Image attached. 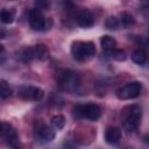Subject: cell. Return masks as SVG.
Returning a JSON list of instances; mask_svg holds the SVG:
<instances>
[{
	"label": "cell",
	"mask_w": 149,
	"mask_h": 149,
	"mask_svg": "<svg viewBox=\"0 0 149 149\" xmlns=\"http://www.w3.org/2000/svg\"><path fill=\"white\" fill-rule=\"evenodd\" d=\"M65 125V119L63 115L61 114H56L51 118V126L55 128V129H62Z\"/></svg>",
	"instance_id": "e0dca14e"
},
{
	"label": "cell",
	"mask_w": 149,
	"mask_h": 149,
	"mask_svg": "<svg viewBox=\"0 0 149 149\" xmlns=\"http://www.w3.org/2000/svg\"><path fill=\"white\" fill-rule=\"evenodd\" d=\"M122 137L121 130L118 127H108L105 132V140L109 144H116Z\"/></svg>",
	"instance_id": "8fae6325"
},
{
	"label": "cell",
	"mask_w": 149,
	"mask_h": 149,
	"mask_svg": "<svg viewBox=\"0 0 149 149\" xmlns=\"http://www.w3.org/2000/svg\"><path fill=\"white\" fill-rule=\"evenodd\" d=\"M120 27V22H119V19L116 16H109L107 20H106V28L108 29H118Z\"/></svg>",
	"instance_id": "ffe728a7"
},
{
	"label": "cell",
	"mask_w": 149,
	"mask_h": 149,
	"mask_svg": "<svg viewBox=\"0 0 149 149\" xmlns=\"http://www.w3.org/2000/svg\"><path fill=\"white\" fill-rule=\"evenodd\" d=\"M17 95L23 100H30V101H38L43 98L44 92L42 88L37 86H30V85H23L17 88Z\"/></svg>",
	"instance_id": "5b68a950"
},
{
	"label": "cell",
	"mask_w": 149,
	"mask_h": 149,
	"mask_svg": "<svg viewBox=\"0 0 149 149\" xmlns=\"http://www.w3.org/2000/svg\"><path fill=\"white\" fill-rule=\"evenodd\" d=\"M14 20V15H13V12L8 10V9H1L0 10V21L2 23H12Z\"/></svg>",
	"instance_id": "d6986e66"
},
{
	"label": "cell",
	"mask_w": 149,
	"mask_h": 149,
	"mask_svg": "<svg viewBox=\"0 0 149 149\" xmlns=\"http://www.w3.org/2000/svg\"><path fill=\"white\" fill-rule=\"evenodd\" d=\"M0 139L5 140L9 147H16L19 137L16 130L8 122L0 121Z\"/></svg>",
	"instance_id": "52a82bcc"
},
{
	"label": "cell",
	"mask_w": 149,
	"mask_h": 149,
	"mask_svg": "<svg viewBox=\"0 0 149 149\" xmlns=\"http://www.w3.org/2000/svg\"><path fill=\"white\" fill-rule=\"evenodd\" d=\"M119 22H120V24H121L122 27L129 28V27H132V26L135 23V19H134V16H133L132 14H129V13H127V12H123V13L120 14Z\"/></svg>",
	"instance_id": "5bb4252c"
},
{
	"label": "cell",
	"mask_w": 149,
	"mask_h": 149,
	"mask_svg": "<svg viewBox=\"0 0 149 149\" xmlns=\"http://www.w3.org/2000/svg\"><path fill=\"white\" fill-rule=\"evenodd\" d=\"M12 95V90L6 80H0V98H9Z\"/></svg>",
	"instance_id": "ac0fdd59"
},
{
	"label": "cell",
	"mask_w": 149,
	"mask_h": 149,
	"mask_svg": "<svg viewBox=\"0 0 149 149\" xmlns=\"http://www.w3.org/2000/svg\"><path fill=\"white\" fill-rule=\"evenodd\" d=\"M34 3H35L36 9H38V10H47V9L50 8L51 1L50 0H34Z\"/></svg>",
	"instance_id": "44dd1931"
},
{
	"label": "cell",
	"mask_w": 149,
	"mask_h": 149,
	"mask_svg": "<svg viewBox=\"0 0 149 149\" xmlns=\"http://www.w3.org/2000/svg\"><path fill=\"white\" fill-rule=\"evenodd\" d=\"M34 49V57L40 59V61H45L49 57V49L47 48L45 44L38 43L36 45L33 47Z\"/></svg>",
	"instance_id": "7c38bea8"
},
{
	"label": "cell",
	"mask_w": 149,
	"mask_h": 149,
	"mask_svg": "<svg viewBox=\"0 0 149 149\" xmlns=\"http://www.w3.org/2000/svg\"><path fill=\"white\" fill-rule=\"evenodd\" d=\"M122 118V126L128 133H133L137 129L141 118H142V109L139 105H130L126 106L121 112Z\"/></svg>",
	"instance_id": "6da1fadb"
},
{
	"label": "cell",
	"mask_w": 149,
	"mask_h": 149,
	"mask_svg": "<svg viewBox=\"0 0 149 149\" xmlns=\"http://www.w3.org/2000/svg\"><path fill=\"white\" fill-rule=\"evenodd\" d=\"M100 43H101L102 49L106 50V51H111V50L115 49V45H116L115 40H114L112 36H108V35L102 36L101 40H100Z\"/></svg>",
	"instance_id": "9a60e30c"
},
{
	"label": "cell",
	"mask_w": 149,
	"mask_h": 149,
	"mask_svg": "<svg viewBox=\"0 0 149 149\" xmlns=\"http://www.w3.org/2000/svg\"><path fill=\"white\" fill-rule=\"evenodd\" d=\"M55 130L49 127L45 126L43 123H40V126H37V128L35 129V139L42 142H50L55 139Z\"/></svg>",
	"instance_id": "30bf717a"
},
{
	"label": "cell",
	"mask_w": 149,
	"mask_h": 149,
	"mask_svg": "<svg viewBox=\"0 0 149 149\" xmlns=\"http://www.w3.org/2000/svg\"><path fill=\"white\" fill-rule=\"evenodd\" d=\"M111 51H112V56H113V58H114L115 61H119V62L126 61L127 56H126V52H125L123 50H115V49H113V50H111Z\"/></svg>",
	"instance_id": "7402d4cb"
},
{
	"label": "cell",
	"mask_w": 149,
	"mask_h": 149,
	"mask_svg": "<svg viewBox=\"0 0 149 149\" xmlns=\"http://www.w3.org/2000/svg\"><path fill=\"white\" fill-rule=\"evenodd\" d=\"M132 59L139 65H143L147 62V54L143 49H137L132 54Z\"/></svg>",
	"instance_id": "2e32d148"
},
{
	"label": "cell",
	"mask_w": 149,
	"mask_h": 149,
	"mask_svg": "<svg viewBox=\"0 0 149 149\" xmlns=\"http://www.w3.org/2000/svg\"><path fill=\"white\" fill-rule=\"evenodd\" d=\"M2 52H3V47H2L1 44H0V55H1Z\"/></svg>",
	"instance_id": "603a6c76"
},
{
	"label": "cell",
	"mask_w": 149,
	"mask_h": 149,
	"mask_svg": "<svg viewBox=\"0 0 149 149\" xmlns=\"http://www.w3.org/2000/svg\"><path fill=\"white\" fill-rule=\"evenodd\" d=\"M71 54L74 59L81 62L95 54V45L93 42L76 41L71 45Z\"/></svg>",
	"instance_id": "3957f363"
},
{
	"label": "cell",
	"mask_w": 149,
	"mask_h": 149,
	"mask_svg": "<svg viewBox=\"0 0 149 149\" xmlns=\"http://www.w3.org/2000/svg\"><path fill=\"white\" fill-rule=\"evenodd\" d=\"M29 24L34 30L41 31L44 30L48 26H47V20L45 17L42 15V13L38 9H31L29 12Z\"/></svg>",
	"instance_id": "ba28073f"
},
{
	"label": "cell",
	"mask_w": 149,
	"mask_h": 149,
	"mask_svg": "<svg viewBox=\"0 0 149 149\" xmlns=\"http://www.w3.org/2000/svg\"><path fill=\"white\" fill-rule=\"evenodd\" d=\"M16 55H17V58L20 61L24 62V63H28V62H30L31 59L35 58L34 57V49H33V47H24V48L20 49Z\"/></svg>",
	"instance_id": "4fadbf2b"
},
{
	"label": "cell",
	"mask_w": 149,
	"mask_h": 149,
	"mask_svg": "<svg viewBox=\"0 0 149 149\" xmlns=\"http://www.w3.org/2000/svg\"><path fill=\"white\" fill-rule=\"evenodd\" d=\"M142 91V84L140 81H130L116 90V97L121 100L134 99L140 95Z\"/></svg>",
	"instance_id": "277c9868"
},
{
	"label": "cell",
	"mask_w": 149,
	"mask_h": 149,
	"mask_svg": "<svg viewBox=\"0 0 149 149\" xmlns=\"http://www.w3.org/2000/svg\"><path fill=\"white\" fill-rule=\"evenodd\" d=\"M58 84L64 91H73L79 85V76L71 70H66L61 74Z\"/></svg>",
	"instance_id": "8992f818"
},
{
	"label": "cell",
	"mask_w": 149,
	"mask_h": 149,
	"mask_svg": "<svg viewBox=\"0 0 149 149\" xmlns=\"http://www.w3.org/2000/svg\"><path fill=\"white\" fill-rule=\"evenodd\" d=\"M101 115V108L97 104H85L77 105L73 107V116L76 119H87V120H98Z\"/></svg>",
	"instance_id": "7a4b0ae2"
},
{
	"label": "cell",
	"mask_w": 149,
	"mask_h": 149,
	"mask_svg": "<svg viewBox=\"0 0 149 149\" xmlns=\"http://www.w3.org/2000/svg\"><path fill=\"white\" fill-rule=\"evenodd\" d=\"M74 20L81 28H90L94 23V16L88 9H79L74 15Z\"/></svg>",
	"instance_id": "9c48e42d"
}]
</instances>
